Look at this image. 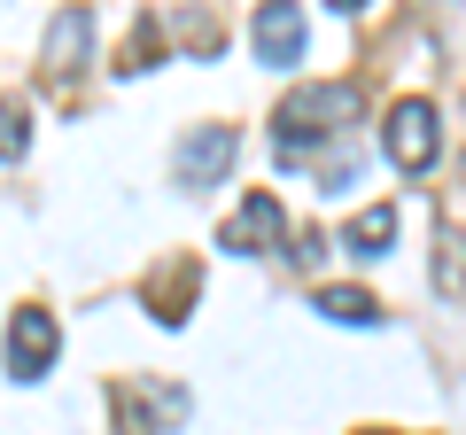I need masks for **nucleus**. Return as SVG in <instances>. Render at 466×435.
Here are the masks:
<instances>
[{
  "label": "nucleus",
  "mask_w": 466,
  "mask_h": 435,
  "mask_svg": "<svg viewBox=\"0 0 466 435\" xmlns=\"http://www.w3.org/2000/svg\"><path fill=\"white\" fill-rule=\"evenodd\" d=\"M350 117H358V94H350V86H296V94L280 101V117H272V148H280V164H303V156L327 133H342Z\"/></svg>",
  "instance_id": "nucleus-1"
},
{
  "label": "nucleus",
  "mask_w": 466,
  "mask_h": 435,
  "mask_svg": "<svg viewBox=\"0 0 466 435\" xmlns=\"http://www.w3.org/2000/svg\"><path fill=\"white\" fill-rule=\"evenodd\" d=\"M381 148H389V164H397V171H428L435 148H443L435 109H428V101H397V109H389V125H381Z\"/></svg>",
  "instance_id": "nucleus-2"
},
{
  "label": "nucleus",
  "mask_w": 466,
  "mask_h": 435,
  "mask_svg": "<svg viewBox=\"0 0 466 435\" xmlns=\"http://www.w3.org/2000/svg\"><path fill=\"white\" fill-rule=\"evenodd\" d=\"M280 234H288V218H280V195H241V210L218 226V249H233V257H265V249H280Z\"/></svg>",
  "instance_id": "nucleus-3"
},
{
  "label": "nucleus",
  "mask_w": 466,
  "mask_h": 435,
  "mask_svg": "<svg viewBox=\"0 0 466 435\" xmlns=\"http://www.w3.org/2000/svg\"><path fill=\"white\" fill-rule=\"evenodd\" d=\"M55 350H63L55 311H16L8 319V373H16V381H39V373L55 366Z\"/></svg>",
  "instance_id": "nucleus-4"
},
{
  "label": "nucleus",
  "mask_w": 466,
  "mask_h": 435,
  "mask_svg": "<svg viewBox=\"0 0 466 435\" xmlns=\"http://www.w3.org/2000/svg\"><path fill=\"white\" fill-rule=\"evenodd\" d=\"M226 171H233V125H195V133L179 140V187L202 195V187L226 179Z\"/></svg>",
  "instance_id": "nucleus-5"
},
{
  "label": "nucleus",
  "mask_w": 466,
  "mask_h": 435,
  "mask_svg": "<svg viewBox=\"0 0 466 435\" xmlns=\"http://www.w3.org/2000/svg\"><path fill=\"white\" fill-rule=\"evenodd\" d=\"M303 55V8L296 0H265V8H257V63H296Z\"/></svg>",
  "instance_id": "nucleus-6"
},
{
  "label": "nucleus",
  "mask_w": 466,
  "mask_h": 435,
  "mask_svg": "<svg viewBox=\"0 0 466 435\" xmlns=\"http://www.w3.org/2000/svg\"><path fill=\"white\" fill-rule=\"evenodd\" d=\"M187 420V389H125V428L156 435V428H179Z\"/></svg>",
  "instance_id": "nucleus-7"
},
{
  "label": "nucleus",
  "mask_w": 466,
  "mask_h": 435,
  "mask_svg": "<svg viewBox=\"0 0 466 435\" xmlns=\"http://www.w3.org/2000/svg\"><path fill=\"white\" fill-rule=\"evenodd\" d=\"M86 39H94V16H86V8H63V16H55V32H47V70H55V78H70V70H78Z\"/></svg>",
  "instance_id": "nucleus-8"
},
{
  "label": "nucleus",
  "mask_w": 466,
  "mask_h": 435,
  "mask_svg": "<svg viewBox=\"0 0 466 435\" xmlns=\"http://www.w3.org/2000/svg\"><path fill=\"white\" fill-rule=\"evenodd\" d=\"M389 234H397V210H389V202H373L366 218H350L342 249H358V257H381V249H389Z\"/></svg>",
  "instance_id": "nucleus-9"
},
{
  "label": "nucleus",
  "mask_w": 466,
  "mask_h": 435,
  "mask_svg": "<svg viewBox=\"0 0 466 435\" xmlns=\"http://www.w3.org/2000/svg\"><path fill=\"white\" fill-rule=\"evenodd\" d=\"M435 288H443V296H466V234L459 226L435 234Z\"/></svg>",
  "instance_id": "nucleus-10"
},
{
  "label": "nucleus",
  "mask_w": 466,
  "mask_h": 435,
  "mask_svg": "<svg viewBox=\"0 0 466 435\" xmlns=\"http://www.w3.org/2000/svg\"><path fill=\"white\" fill-rule=\"evenodd\" d=\"M319 311L342 319V327H381V303H373L366 288H327V296H319Z\"/></svg>",
  "instance_id": "nucleus-11"
},
{
  "label": "nucleus",
  "mask_w": 466,
  "mask_h": 435,
  "mask_svg": "<svg viewBox=\"0 0 466 435\" xmlns=\"http://www.w3.org/2000/svg\"><path fill=\"white\" fill-rule=\"evenodd\" d=\"M24 148H32V109L0 101V156H24Z\"/></svg>",
  "instance_id": "nucleus-12"
},
{
  "label": "nucleus",
  "mask_w": 466,
  "mask_h": 435,
  "mask_svg": "<svg viewBox=\"0 0 466 435\" xmlns=\"http://www.w3.org/2000/svg\"><path fill=\"white\" fill-rule=\"evenodd\" d=\"M420 8H428V16H443V8H459V0H420Z\"/></svg>",
  "instance_id": "nucleus-13"
}]
</instances>
